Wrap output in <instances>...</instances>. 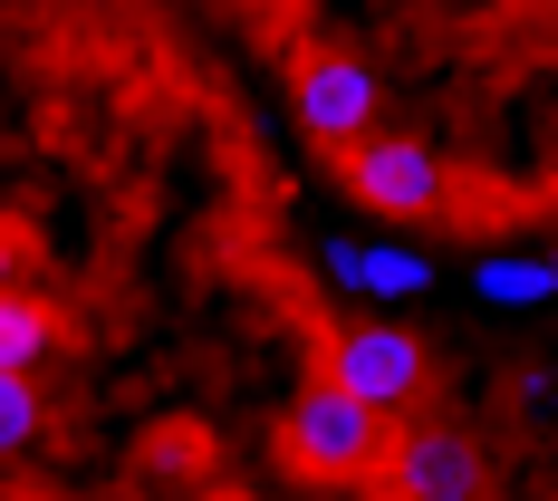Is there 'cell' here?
<instances>
[{
    "label": "cell",
    "mask_w": 558,
    "mask_h": 501,
    "mask_svg": "<svg viewBox=\"0 0 558 501\" xmlns=\"http://www.w3.org/2000/svg\"><path fill=\"white\" fill-rule=\"evenodd\" d=\"M386 492L404 501H482L492 492V463L472 434H452V425H414L404 444H386Z\"/></svg>",
    "instance_id": "obj_6"
},
{
    "label": "cell",
    "mask_w": 558,
    "mask_h": 501,
    "mask_svg": "<svg viewBox=\"0 0 558 501\" xmlns=\"http://www.w3.org/2000/svg\"><path fill=\"white\" fill-rule=\"evenodd\" d=\"M39 357H58V309L39 289H10L0 299V377H29Z\"/></svg>",
    "instance_id": "obj_8"
},
{
    "label": "cell",
    "mask_w": 558,
    "mask_h": 501,
    "mask_svg": "<svg viewBox=\"0 0 558 501\" xmlns=\"http://www.w3.org/2000/svg\"><path fill=\"white\" fill-rule=\"evenodd\" d=\"M462 299H472V309H549L558 279H549V261H539V251L482 241V251L462 261Z\"/></svg>",
    "instance_id": "obj_7"
},
{
    "label": "cell",
    "mask_w": 558,
    "mask_h": 501,
    "mask_svg": "<svg viewBox=\"0 0 558 501\" xmlns=\"http://www.w3.org/2000/svg\"><path fill=\"white\" fill-rule=\"evenodd\" d=\"M318 279H328L337 299H424L434 279H444V261L424 251V241H404V231H337L328 251H318Z\"/></svg>",
    "instance_id": "obj_5"
},
{
    "label": "cell",
    "mask_w": 558,
    "mask_h": 501,
    "mask_svg": "<svg viewBox=\"0 0 558 501\" xmlns=\"http://www.w3.org/2000/svg\"><path fill=\"white\" fill-rule=\"evenodd\" d=\"M386 501H404V492H386Z\"/></svg>",
    "instance_id": "obj_12"
},
{
    "label": "cell",
    "mask_w": 558,
    "mask_h": 501,
    "mask_svg": "<svg viewBox=\"0 0 558 501\" xmlns=\"http://www.w3.org/2000/svg\"><path fill=\"white\" fill-rule=\"evenodd\" d=\"M39 434H49V395H39V377H0V473L29 463Z\"/></svg>",
    "instance_id": "obj_9"
},
{
    "label": "cell",
    "mask_w": 558,
    "mask_h": 501,
    "mask_svg": "<svg viewBox=\"0 0 558 501\" xmlns=\"http://www.w3.org/2000/svg\"><path fill=\"white\" fill-rule=\"evenodd\" d=\"M347 203L376 223H434L452 213V155L434 135H366L347 145Z\"/></svg>",
    "instance_id": "obj_1"
},
{
    "label": "cell",
    "mask_w": 558,
    "mask_h": 501,
    "mask_svg": "<svg viewBox=\"0 0 558 501\" xmlns=\"http://www.w3.org/2000/svg\"><path fill=\"white\" fill-rule=\"evenodd\" d=\"M539 261H549V279H558V241H549V251H539Z\"/></svg>",
    "instance_id": "obj_11"
},
{
    "label": "cell",
    "mask_w": 558,
    "mask_h": 501,
    "mask_svg": "<svg viewBox=\"0 0 558 501\" xmlns=\"http://www.w3.org/2000/svg\"><path fill=\"white\" fill-rule=\"evenodd\" d=\"M289 453H299V473L347 482V473L386 463V415H366L356 395H337L318 377V386H299V405H289Z\"/></svg>",
    "instance_id": "obj_4"
},
{
    "label": "cell",
    "mask_w": 558,
    "mask_h": 501,
    "mask_svg": "<svg viewBox=\"0 0 558 501\" xmlns=\"http://www.w3.org/2000/svg\"><path fill=\"white\" fill-rule=\"evenodd\" d=\"M328 386L356 395L366 415L404 425V415L424 405V337L404 329V319H347V329L328 337Z\"/></svg>",
    "instance_id": "obj_2"
},
{
    "label": "cell",
    "mask_w": 558,
    "mask_h": 501,
    "mask_svg": "<svg viewBox=\"0 0 558 501\" xmlns=\"http://www.w3.org/2000/svg\"><path fill=\"white\" fill-rule=\"evenodd\" d=\"M10 289H29V279H20V231L0 223V299H10Z\"/></svg>",
    "instance_id": "obj_10"
},
{
    "label": "cell",
    "mask_w": 558,
    "mask_h": 501,
    "mask_svg": "<svg viewBox=\"0 0 558 501\" xmlns=\"http://www.w3.org/2000/svg\"><path fill=\"white\" fill-rule=\"evenodd\" d=\"M289 107H299V126L318 135V145H366L376 126H386V58L366 49H318L308 68H299V87H289Z\"/></svg>",
    "instance_id": "obj_3"
}]
</instances>
